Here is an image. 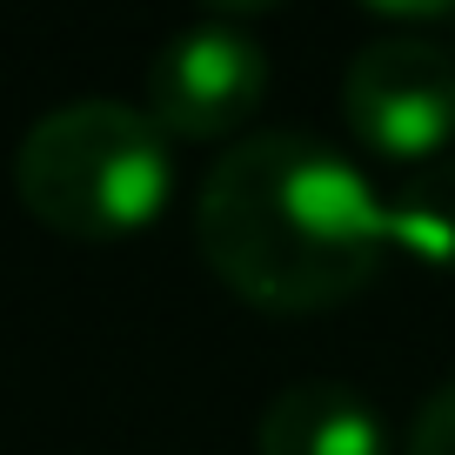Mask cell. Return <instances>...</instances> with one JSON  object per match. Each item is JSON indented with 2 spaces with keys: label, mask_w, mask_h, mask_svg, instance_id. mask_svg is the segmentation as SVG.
I'll return each instance as SVG.
<instances>
[{
  "label": "cell",
  "mask_w": 455,
  "mask_h": 455,
  "mask_svg": "<svg viewBox=\"0 0 455 455\" xmlns=\"http://www.w3.org/2000/svg\"><path fill=\"white\" fill-rule=\"evenodd\" d=\"M402 455H455V375L422 402V409H415L409 449H402Z\"/></svg>",
  "instance_id": "cell-7"
},
{
  "label": "cell",
  "mask_w": 455,
  "mask_h": 455,
  "mask_svg": "<svg viewBox=\"0 0 455 455\" xmlns=\"http://www.w3.org/2000/svg\"><path fill=\"white\" fill-rule=\"evenodd\" d=\"M382 201H388V248H402L435 275H455V155L402 174Z\"/></svg>",
  "instance_id": "cell-6"
},
{
  "label": "cell",
  "mask_w": 455,
  "mask_h": 455,
  "mask_svg": "<svg viewBox=\"0 0 455 455\" xmlns=\"http://www.w3.org/2000/svg\"><path fill=\"white\" fill-rule=\"evenodd\" d=\"M255 455H388V428L362 388L295 382L261 409Z\"/></svg>",
  "instance_id": "cell-5"
},
{
  "label": "cell",
  "mask_w": 455,
  "mask_h": 455,
  "mask_svg": "<svg viewBox=\"0 0 455 455\" xmlns=\"http://www.w3.org/2000/svg\"><path fill=\"white\" fill-rule=\"evenodd\" d=\"M268 100V47L235 20H195L148 60V114L168 141H228Z\"/></svg>",
  "instance_id": "cell-4"
},
{
  "label": "cell",
  "mask_w": 455,
  "mask_h": 455,
  "mask_svg": "<svg viewBox=\"0 0 455 455\" xmlns=\"http://www.w3.org/2000/svg\"><path fill=\"white\" fill-rule=\"evenodd\" d=\"M14 195L68 242H121L161 221L174 195V141L148 108L68 100L14 148Z\"/></svg>",
  "instance_id": "cell-2"
},
{
  "label": "cell",
  "mask_w": 455,
  "mask_h": 455,
  "mask_svg": "<svg viewBox=\"0 0 455 455\" xmlns=\"http://www.w3.org/2000/svg\"><path fill=\"white\" fill-rule=\"evenodd\" d=\"M208 275L268 315L341 308L388 255V201L315 134H248L208 168L195 201Z\"/></svg>",
  "instance_id": "cell-1"
},
{
  "label": "cell",
  "mask_w": 455,
  "mask_h": 455,
  "mask_svg": "<svg viewBox=\"0 0 455 455\" xmlns=\"http://www.w3.org/2000/svg\"><path fill=\"white\" fill-rule=\"evenodd\" d=\"M341 121L362 155L415 174L455 141V54L428 34H375L341 74Z\"/></svg>",
  "instance_id": "cell-3"
}]
</instances>
